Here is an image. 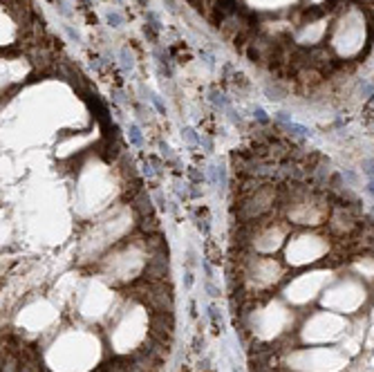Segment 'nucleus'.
<instances>
[{
    "mask_svg": "<svg viewBox=\"0 0 374 372\" xmlns=\"http://www.w3.org/2000/svg\"><path fill=\"white\" fill-rule=\"evenodd\" d=\"M368 191H370V193H372V195H374V180H370V184H368Z\"/></svg>",
    "mask_w": 374,
    "mask_h": 372,
    "instance_id": "obj_12",
    "label": "nucleus"
},
{
    "mask_svg": "<svg viewBox=\"0 0 374 372\" xmlns=\"http://www.w3.org/2000/svg\"><path fill=\"white\" fill-rule=\"evenodd\" d=\"M211 101H213L215 105H220V108H227V105H228L227 97H224L222 92H217V90H213V92H211Z\"/></svg>",
    "mask_w": 374,
    "mask_h": 372,
    "instance_id": "obj_4",
    "label": "nucleus"
},
{
    "mask_svg": "<svg viewBox=\"0 0 374 372\" xmlns=\"http://www.w3.org/2000/svg\"><path fill=\"white\" fill-rule=\"evenodd\" d=\"M130 141H132V144L135 146H141V133H139V128H137L135 123H132V126H130Z\"/></svg>",
    "mask_w": 374,
    "mask_h": 372,
    "instance_id": "obj_7",
    "label": "nucleus"
},
{
    "mask_svg": "<svg viewBox=\"0 0 374 372\" xmlns=\"http://www.w3.org/2000/svg\"><path fill=\"white\" fill-rule=\"evenodd\" d=\"M184 139H186V141H188V144H191V146H197V144H202V137H197L193 128H186V130H184Z\"/></svg>",
    "mask_w": 374,
    "mask_h": 372,
    "instance_id": "obj_5",
    "label": "nucleus"
},
{
    "mask_svg": "<svg viewBox=\"0 0 374 372\" xmlns=\"http://www.w3.org/2000/svg\"><path fill=\"white\" fill-rule=\"evenodd\" d=\"M363 117H368V119H374V94L368 99V103L363 105Z\"/></svg>",
    "mask_w": 374,
    "mask_h": 372,
    "instance_id": "obj_6",
    "label": "nucleus"
},
{
    "mask_svg": "<svg viewBox=\"0 0 374 372\" xmlns=\"http://www.w3.org/2000/svg\"><path fill=\"white\" fill-rule=\"evenodd\" d=\"M108 23H110L112 27H119V25H121V16H119V14H108Z\"/></svg>",
    "mask_w": 374,
    "mask_h": 372,
    "instance_id": "obj_9",
    "label": "nucleus"
},
{
    "mask_svg": "<svg viewBox=\"0 0 374 372\" xmlns=\"http://www.w3.org/2000/svg\"><path fill=\"white\" fill-rule=\"evenodd\" d=\"M130 204H132V209L137 211V215H148L152 213V200L146 191H139L135 193L132 198H130Z\"/></svg>",
    "mask_w": 374,
    "mask_h": 372,
    "instance_id": "obj_1",
    "label": "nucleus"
},
{
    "mask_svg": "<svg viewBox=\"0 0 374 372\" xmlns=\"http://www.w3.org/2000/svg\"><path fill=\"white\" fill-rule=\"evenodd\" d=\"M253 115H256V117H258V119H260L262 123H267V121H269V119H267V115H264V110H262V108H256V110H253Z\"/></svg>",
    "mask_w": 374,
    "mask_h": 372,
    "instance_id": "obj_10",
    "label": "nucleus"
},
{
    "mask_svg": "<svg viewBox=\"0 0 374 372\" xmlns=\"http://www.w3.org/2000/svg\"><path fill=\"white\" fill-rule=\"evenodd\" d=\"M188 177H191L193 184H202V180H204V175L199 173L197 169H188Z\"/></svg>",
    "mask_w": 374,
    "mask_h": 372,
    "instance_id": "obj_8",
    "label": "nucleus"
},
{
    "mask_svg": "<svg viewBox=\"0 0 374 372\" xmlns=\"http://www.w3.org/2000/svg\"><path fill=\"white\" fill-rule=\"evenodd\" d=\"M264 92H267V97H269L271 101H280L282 97H285V90H282L278 83H274V85L267 83V85H264Z\"/></svg>",
    "mask_w": 374,
    "mask_h": 372,
    "instance_id": "obj_3",
    "label": "nucleus"
},
{
    "mask_svg": "<svg viewBox=\"0 0 374 372\" xmlns=\"http://www.w3.org/2000/svg\"><path fill=\"white\" fill-rule=\"evenodd\" d=\"M358 5H374V0H357Z\"/></svg>",
    "mask_w": 374,
    "mask_h": 372,
    "instance_id": "obj_11",
    "label": "nucleus"
},
{
    "mask_svg": "<svg viewBox=\"0 0 374 372\" xmlns=\"http://www.w3.org/2000/svg\"><path fill=\"white\" fill-rule=\"evenodd\" d=\"M139 229L144 233H159V222H157V218L152 213H148V215H139Z\"/></svg>",
    "mask_w": 374,
    "mask_h": 372,
    "instance_id": "obj_2",
    "label": "nucleus"
}]
</instances>
